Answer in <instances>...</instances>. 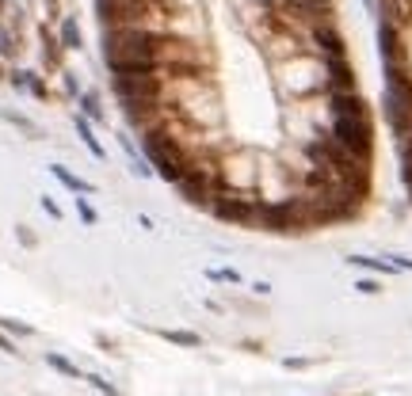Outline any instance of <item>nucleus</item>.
Here are the masks:
<instances>
[{
	"label": "nucleus",
	"instance_id": "dca6fc26",
	"mask_svg": "<svg viewBox=\"0 0 412 396\" xmlns=\"http://www.w3.org/2000/svg\"><path fill=\"white\" fill-rule=\"evenodd\" d=\"M84 381H88V385H92V389H99V392H107V396H119V389H115V385H107V381H103V377H96V373H84Z\"/></svg>",
	"mask_w": 412,
	"mask_h": 396
},
{
	"label": "nucleus",
	"instance_id": "9b49d317",
	"mask_svg": "<svg viewBox=\"0 0 412 396\" xmlns=\"http://www.w3.org/2000/svg\"><path fill=\"white\" fill-rule=\"evenodd\" d=\"M46 362H50V366H54V370H58V373L73 377V381H84V373H80L77 366H73L69 358H65V354H54V351H50V354H46Z\"/></svg>",
	"mask_w": 412,
	"mask_h": 396
},
{
	"label": "nucleus",
	"instance_id": "5701e85b",
	"mask_svg": "<svg viewBox=\"0 0 412 396\" xmlns=\"http://www.w3.org/2000/svg\"><path fill=\"white\" fill-rule=\"evenodd\" d=\"M0 77H4V69H0Z\"/></svg>",
	"mask_w": 412,
	"mask_h": 396
},
{
	"label": "nucleus",
	"instance_id": "f03ea898",
	"mask_svg": "<svg viewBox=\"0 0 412 396\" xmlns=\"http://www.w3.org/2000/svg\"><path fill=\"white\" fill-rule=\"evenodd\" d=\"M96 16L107 27H142L149 16V0H96Z\"/></svg>",
	"mask_w": 412,
	"mask_h": 396
},
{
	"label": "nucleus",
	"instance_id": "a211bd4d",
	"mask_svg": "<svg viewBox=\"0 0 412 396\" xmlns=\"http://www.w3.org/2000/svg\"><path fill=\"white\" fill-rule=\"evenodd\" d=\"M42 210H46V214H50V218H54V221H61V206H58V202H54V198H42Z\"/></svg>",
	"mask_w": 412,
	"mask_h": 396
},
{
	"label": "nucleus",
	"instance_id": "6e6552de",
	"mask_svg": "<svg viewBox=\"0 0 412 396\" xmlns=\"http://www.w3.org/2000/svg\"><path fill=\"white\" fill-rule=\"evenodd\" d=\"M12 84H16L20 92L27 88L35 99H46V96H50V92H46V84L39 80V73H23V69H20V73H12Z\"/></svg>",
	"mask_w": 412,
	"mask_h": 396
},
{
	"label": "nucleus",
	"instance_id": "412c9836",
	"mask_svg": "<svg viewBox=\"0 0 412 396\" xmlns=\"http://www.w3.org/2000/svg\"><path fill=\"white\" fill-rule=\"evenodd\" d=\"M0 351H4V354H16V343H12L8 335H0Z\"/></svg>",
	"mask_w": 412,
	"mask_h": 396
},
{
	"label": "nucleus",
	"instance_id": "0eeeda50",
	"mask_svg": "<svg viewBox=\"0 0 412 396\" xmlns=\"http://www.w3.org/2000/svg\"><path fill=\"white\" fill-rule=\"evenodd\" d=\"M378 42H382V61L386 65H397L401 61V46H397V31L389 23L378 27Z\"/></svg>",
	"mask_w": 412,
	"mask_h": 396
},
{
	"label": "nucleus",
	"instance_id": "aec40b11",
	"mask_svg": "<svg viewBox=\"0 0 412 396\" xmlns=\"http://www.w3.org/2000/svg\"><path fill=\"white\" fill-rule=\"evenodd\" d=\"M355 290H359V294H378V282H374V278H363Z\"/></svg>",
	"mask_w": 412,
	"mask_h": 396
},
{
	"label": "nucleus",
	"instance_id": "2eb2a0df",
	"mask_svg": "<svg viewBox=\"0 0 412 396\" xmlns=\"http://www.w3.org/2000/svg\"><path fill=\"white\" fill-rule=\"evenodd\" d=\"M4 118H8V122H12V126H20V130H23V134H31V137H39V126H35V122H31V118H23V115H8V111H4Z\"/></svg>",
	"mask_w": 412,
	"mask_h": 396
},
{
	"label": "nucleus",
	"instance_id": "20e7f679",
	"mask_svg": "<svg viewBox=\"0 0 412 396\" xmlns=\"http://www.w3.org/2000/svg\"><path fill=\"white\" fill-rule=\"evenodd\" d=\"M50 175H54V179H58V183H61V187H69V191H73V194H96V187H92V183H88V179H80V175H73V172H69V168H65V164H50Z\"/></svg>",
	"mask_w": 412,
	"mask_h": 396
},
{
	"label": "nucleus",
	"instance_id": "f3484780",
	"mask_svg": "<svg viewBox=\"0 0 412 396\" xmlns=\"http://www.w3.org/2000/svg\"><path fill=\"white\" fill-rule=\"evenodd\" d=\"M0 328H8V332H16V335H31L27 324H16V320H8V316H0Z\"/></svg>",
	"mask_w": 412,
	"mask_h": 396
},
{
	"label": "nucleus",
	"instance_id": "4468645a",
	"mask_svg": "<svg viewBox=\"0 0 412 396\" xmlns=\"http://www.w3.org/2000/svg\"><path fill=\"white\" fill-rule=\"evenodd\" d=\"M77 214H80V221L88 225V229H92V225H99V214H96V206H92L84 194L77 198Z\"/></svg>",
	"mask_w": 412,
	"mask_h": 396
},
{
	"label": "nucleus",
	"instance_id": "423d86ee",
	"mask_svg": "<svg viewBox=\"0 0 412 396\" xmlns=\"http://www.w3.org/2000/svg\"><path fill=\"white\" fill-rule=\"evenodd\" d=\"M73 126H77V134H80V141L88 145V153L96 156V160H107V149L99 145V137H96V130H92V122L84 118V115H77L73 118Z\"/></svg>",
	"mask_w": 412,
	"mask_h": 396
},
{
	"label": "nucleus",
	"instance_id": "1a4fd4ad",
	"mask_svg": "<svg viewBox=\"0 0 412 396\" xmlns=\"http://www.w3.org/2000/svg\"><path fill=\"white\" fill-rule=\"evenodd\" d=\"M80 115L88 122H103V103H99V92H80Z\"/></svg>",
	"mask_w": 412,
	"mask_h": 396
},
{
	"label": "nucleus",
	"instance_id": "39448f33",
	"mask_svg": "<svg viewBox=\"0 0 412 396\" xmlns=\"http://www.w3.org/2000/svg\"><path fill=\"white\" fill-rule=\"evenodd\" d=\"M313 39H317V46H321L329 58H344V39L332 31L329 23H317V27H313Z\"/></svg>",
	"mask_w": 412,
	"mask_h": 396
},
{
	"label": "nucleus",
	"instance_id": "9d476101",
	"mask_svg": "<svg viewBox=\"0 0 412 396\" xmlns=\"http://www.w3.org/2000/svg\"><path fill=\"white\" fill-rule=\"evenodd\" d=\"M61 46L65 50H80V27H77L73 16H65L61 20Z\"/></svg>",
	"mask_w": 412,
	"mask_h": 396
},
{
	"label": "nucleus",
	"instance_id": "6ab92c4d",
	"mask_svg": "<svg viewBox=\"0 0 412 396\" xmlns=\"http://www.w3.org/2000/svg\"><path fill=\"white\" fill-rule=\"evenodd\" d=\"M16 54V46H12V39H8L4 31H0V58H12Z\"/></svg>",
	"mask_w": 412,
	"mask_h": 396
},
{
	"label": "nucleus",
	"instance_id": "ddd939ff",
	"mask_svg": "<svg viewBox=\"0 0 412 396\" xmlns=\"http://www.w3.org/2000/svg\"><path fill=\"white\" fill-rule=\"evenodd\" d=\"M161 335L176 347H199L202 343V335H195V332H161Z\"/></svg>",
	"mask_w": 412,
	"mask_h": 396
},
{
	"label": "nucleus",
	"instance_id": "7ed1b4c3",
	"mask_svg": "<svg viewBox=\"0 0 412 396\" xmlns=\"http://www.w3.org/2000/svg\"><path fill=\"white\" fill-rule=\"evenodd\" d=\"M329 84H332V96L336 92H355V73L344 58H329Z\"/></svg>",
	"mask_w": 412,
	"mask_h": 396
},
{
	"label": "nucleus",
	"instance_id": "4be33fe9",
	"mask_svg": "<svg viewBox=\"0 0 412 396\" xmlns=\"http://www.w3.org/2000/svg\"><path fill=\"white\" fill-rule=\"evenodd\" d=\"M363 4H367V8H370V12H374V0H363Z\"/></svg>",
	"mask_w": 412,
	"mask_h": 396
},
{
	"label": "nucleus",
	"instance_id": "f8f14e48",
	"mask_svg": "<svg viewBox=\"0 0 412 396\" xmlns=\"http://www.w3.org/2000/svg\"><path fill=\"white\" fill-rule=\"evenodd\" d=\"M355 267H367V271H378V275H393V263H382V259H370V256H351Z\"/></svg>",
	"mask_w": 412,
	"mask_h": 396
},
{
	"label": "nucleus",
	"instance_id": "f257e3e1",
	"mask_svg": "<svg viewBox=\"0 0 412 396\" xmlns=\"http://www.w3.org/2000/svg\"><path fill=\"white\" fill-rule=\"evenodd\" d=\"M332 137L359 160H370V153H374L370 118H332Z\"/></svg>",
	"mask_w": 412,
	"mask_h": 396
}]
</instances>
